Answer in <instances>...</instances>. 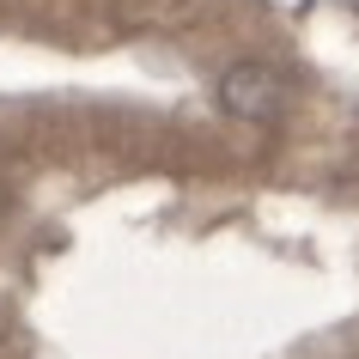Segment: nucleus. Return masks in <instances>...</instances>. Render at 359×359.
I'll list each match as a JSON object with an SVG mask.
<instances>
[{
    "label": "nucleus",
    "mask_w": 359,
    "mask_h": 359,
    "mask_svg": "<svg viewBox=\"0 0 359 359\" xmlns=\"http://www.w3.org/2000/svg\"><path fill=\"white\" fill-rule=\"evenodd\" d=\"M0 213H6V189H0Z\"/></svg>",
    "instance_id": "f03ea898"
},
{
    "label": "nucleus",
    "mask_w": 359,
    "mask_h": 359,
    "mask_svg": "<svg viewBox=\"0 0 359 359\" xmlns=\"http://www.w3.org/2000/svg\"><path fill=\"white\" fill-rule=\"evenodd\" d=\"M280 97H286L280 74H274L268 61H256V55L231 61L226 79H219V110L238 116V122H274V116H280Z\"/></svg>",
    "instance_id": "f257e3e1"
}]
</instances>
